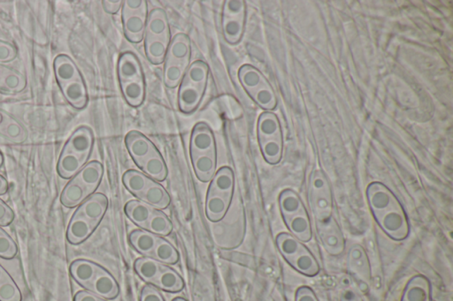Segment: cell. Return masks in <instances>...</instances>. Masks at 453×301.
Listing matches in <instances>:
<instances>
[{
	"label": "cell",
	"instance_id": "obj_27",
	"mask_svg": "<svg viewBox=\"0 0 453 301\" xmlns=\"http://www.w3.org/2000/svg\"><path fill=\"white\" fill-rule=\"evenodd\" d=\"M402 301H430V283L423 276H415L408 283Z\"/></svg>",
	"mask_w": 453,
	"mask_h": 301
},
{
	"label": "cell",
	"instance_id": "obj_12",
	"mask_svg": "<svg viewBox=\"0 0 453 301\" xmlns=\"http://www.w3.org/2000/svg\"><path fill=\"white\" fill-rule=\"evenodd\" d=\"M191 58V38L185 33L176 34L169 43L165 61L190 64Z\"/></svg>",
	"mask_w": 453,
	"mask_h": 301
},
{
	"label": "cell",
	"instance_id": "obj_40",
	"mask_svg": "<svg viewBox=\"0 0 453 301\" xmlns=\"http://www.w3.org/2000/svg\"><path fill=\"white\" fill-rule=\"evenodd\" d=\"M258 105L263 109H272L274 107V96H273L272 89L268 83H263L261 87L249 94Z\"/></svg>",
	"mask_w": 453,
	"mask_h": 301
},
{
	"label": "cell",
	"instance_id": "obj_55",
	"mask_svg": "<svg viewBox=\"0 0 453 301\" xmlns=\"http://www.w3.org/2000/svg\"><path fill=\"white\" fill-rule=\"evenodd\" d=\"M3 165H4V155H3L1 150H0V168L2 167Z\"/></svg>",
	"mask_w": 453,
	"mask_h": 301
},
{
	"label": "cell",
	"instance_id": "obj_36",
	"mask_svg": "<svg viewBox=\"0 0 453 301\" xmlns=\"http://www.w3.org/2000/svg\"><path fill=\"white\" fill-rule=\"evenodd\" d=\"M238 79L248 95L266 82V79L261 72L250 65H244L240 68L238 71Z\"/></svg>",
	"mask_w": 453,
	"mask_h": 301
},
{
	"label": "cell",
	"instance_id": "obj_32",
	"mask_svg": "<svg viewBox=\"0 0 453 301\" xmlns=\"http://www.w3.org/2000/svg\"><path fill=\"white\" fill-rule=\"evenodd\" d=\"M150 257L166 265H175L178 264L180 261L178 249L171 242L162 237L159 241L154 252H151Z\"/></svg>",
	"mask_w": 453,
	"mask_h": 301
},
{
	"label": "cell",
	"instance_id": "obj_47",
	"mask_svg": "<svg viewBox=\"0 0 453 301\" xmlns=\"http://www.w3.org/2000/svg\"><path fill=\"white\" fill-rule=\"evenodd\" d=\"M281 206L283 213H292L299 210V200L294 197H283L281 200Z\"/></svg>",
	"mask_w": 453,
	"mask_h": 301
},
{
	"label": "cell",
	"instance_id": "obj_39",
	"mask_svg": "<svg viewBox=\"0 0 453 301\" xmlns=\"http://www.w3.org/2000/svg\"><path fill=\"white\" fill-rule=\"evenodd\" d=\"M18 254V245L4 227L0 226V258L12 260Z\"/></svg>",
	"mask_w": 453,
	"mask_h": 301
},
{
	"label": "cell",
	"instance_id": "obj_7",
	"mask_svg": "<svg viewBox=\"0 0 453 301\" xmlns=\"http://www.w3.org/2000/svg\"><path fill=\"white\" fill-rule=\"evenodd\" d=\"M217 153L216 141L212 128L199 122L193 127L190 141L191 155Z\"/></svg>",
	"mask_w": 453,
	"mask_h": 301
},
{
	"label": "cell",
	"instance_id": "obj_9",
	"mask_svg": "<svg viewBox=\"0 0 453 301\" xmlns=\"http://www.w3.org/2000/svg\"><path fill=\"white\" fill-rule=\"evenodd\" d=\"M144 37L157 38L166 43H170V25L163 9L154 8L148 13Z\"/></svg>",
	"mask_w": 453,
	"mask_h": 301
},
{
	"label": "cell",
	"instance_id": "obj_37",
	"mask_svg": "<svg viewBox=\"0 0 453 301\" xmlns=\"http://www.w3.org/2000/svg\"><path fill=\"white\" fill-rule=\"evenodd\" d=\"M145 231H150L157 236L167 237L172 233L173 224L167 214L160 210H156L149 220Z\"/></svg>",
	"mask_w": 453,
	"mask_h": 301
},
{
	"label": "cell",
	"instance_id": "obj_21",
	"mask_svg": "<svg viewBox=\"0 0 453 301\" xmlns=\"http://www.w3.org/2000/svg\"><path fill=\"white\" fill-rule=\"evenodd\" d=\"M54 71L58 85L64 84L82 76L77 64L66 54L58 55L54 58Z\"/></svg>",
	"mask_w": 453,
	"mask_h": 301
},
{
	"label": "cell",
	"instance_id": "obj_34",
	"mask_svg": "<svg viewBox=\"0 0 453 301\" xmlns=\"http://www.w3.org/2000/svg\"><path fill=\"white\" fill-rule=\"evenodd\" d=\"M190 64L164 62L163 82L166 87L171 89L179 87L186 74Z\"/></svg>",
	"mask_w": 453,
	"mask_h": 301
},
{
	"label": "cell",
	"instance_id": "obj_8",
	"mask_svg": "<svg viewBox=\"0 0 453 301\" xmlns=\"http://www.w3.org/2000/svg\"><path fill=\"white\" fill-rule=\"evenodd\" d=\"M66 101L73 108L81 110L86 108L89 103L88 89L82 75L71 82L58 85Z\"/></svg>",
	"mask_w": 453,
	"mask_h": 301
},
{
	"label": "cell",
	"instance_id": "obj_13",
	"mask_svg": "<svg viewBox=\"0 0 453 301\" xmlns=\"http://www.w3.org/2000/svg\"><path fill=\"white\" fill-rule=\"evenodd\" d=\"M104 176V167L101 162L92 161L88 162L75 177V181L84 186L89 196L95 193L101 184Z\"/></svg>",
	"mask_w": 453,
	"mask_h": 301
},
{
	"label": "cell",
	"instance_id": "obj_15",
	"mask_svg": "<svg viewBox=\"0 0 453 301\" xmlns=\"http://www.w3.org/2000/svg\"><path fill=\"white\" fill-rule=\"evenodd\" d=\"M109 200L101 193H95L77 207V210L86 214L95 223L100 224L108 210Z\"/></svg>",
	"mask_w": 453,
	"mask_h": 301
},
{
	"label": "cell",
	"instance_id": "obj_49",
	"mask_svg": "<svg viewBox=\"0 0 453 301\" xmlns=\"http://www.w3.org/2000/svg\"><path fill=\"white\" fill-rule=\"evenodd\" d=\"M295 301H318L316 294L309 287H301L296 294Z\"/></svg>",
	"mask_w": 453,
	"mask_h": 301
},
{
	"label": "cell",
	"instance_id": "obj_29",
	"mask_svg": "<svg viewBox=\"0 0 453 301\" xmlns=\"http://www.w3.org/2000/svg\"><path fill=\"white\" fill-rule=\"evenodd\" d=\"M153 179L136 169H129L123 176V183L128 191L135 197H139L142 193L151 185Z\"/></svg>",
	"mask_w": 453,
	"mask_h": 301
},
{
	"label": "cell",
	"instance_id": "obj_33",
	"mask_svg": "<svg viewBox=\"0 0 453 301\" xmlns=\"http://www.w3.org/2000/svg\"><path fill=\"white\" fill-rule=\"evenodd\" d=\"M144 51L148 60L153 65L164 63L168 43L157 38L144 37Z\"/></svg>",
	"mask_w": 453,
	"mask_h": 301
},
{
	"label": "cell",
	"instance_id": "obj_43",
	"mask_svg": "<svg viewBox=\"0 0 453 301\" xmlns=\"http://www.w3.org/2000/svg\"><path fill=\"white\" fill-rule=\"evenodd\" d=\"M17 54H18V51L13 44L0 40V64L15 60Z\"/></svg>",
	"mask_w": 453,
	"mask_h": 301
},
{
	"label": "cell",
	"instance_id": "obj_17",
	"mask_svg": "<svg viewBox=\"0 0 453 301\" xmlns=\"http://www.w3.org/2000/svg\"><path fill=\"white\" fill-rule=\"evenodd\" d=\"M156 210L139 200H130L124 206V213L128 219L144 231L147 229L149 220Z\"/></svg>",
	"mask_w": 453,
	"mask_h": 301
},
{
	"label": "cell",
	"instance_id": "obj_4",
	"mask_svg": "<svg viewBox=\"0 0 453 301\" xmlns=\"http://www.w3.org/2000/svg\"><path fill=\"white\" fill-rule=\"evenodd\" d=\"M99 224L77 209L73 214L67 229V240L71 245L84 243L92 236Z\"/></svg>",
	"mask_w": 453,
	"mask_h": 301
},
{
	"label": "cell",
	"instance_id": "obj_3",
	"mask_svg": "<svg viewBox=\"0 0 453 301\" xmlns=\"http://www.w3.org/2000/svg\"><path fill=\"white\" fill-rule=\"evenodd\" d=\"M94 143L95 137L92 128L87 126L79 127L66 141L61 153L77 158L87 165Z\"/></svg>",
	"mask_w": 453,
	"mask_h": 301
},
{
	"label": "cell",
	"instance_id": "obj_51",
	"mask_svg": "<svg viewBox=\"0 0 453 301\" xmlns=\"http://www.w3.org/2000/svg\"><path fill=\"white\" fill-rule=\"evenodd\" d=\"M8 182L4 176L0 174V196H5L8 192Z\"/></svg>",
	"mask_w": 453,
	"mask_h": 301
},
{
	"label": "cell",
	"instance_id": "obj_16",
	"mask_svg": "<svg viewBox=\"0 0 453 301\" xmlns=\"http://www.w3.org/2000/svg\"><path fill=\"white\" fill-rule=\"evenodd\" d=\"M151 286L164 292L178 293L185 288V283L178 271L164 264Z\"/></svg>",
	"mask_w": 453,
	"mask_h": 301
},
{
	"label": "cell",
	"instance_id": "obj_53",
	"mask_svg": "<svg viewBox=\"0 0 453 301\" xmlns=\"http://www.w3.org/2000/svg\"><path fill=\"white\" fill-rule=\"evenodd\" d=\"M342 301H362L359 297L356 295L354 293L351 292V290H349V292H347L345 293V295L343 296V300Z\"/></svg>",
	"mask_w": 453,
	"mask_h": 301
},
{
	"label": "cell",
	"instance_id": "obj_5",
	"mask_svg": "<svg viewBox=\"0 0 453 301\" xmlns=\"http://www.w3.org/2000/svg\"><path fill=\"white\" fill-rule=\"evenodd\" d=\"M125 145L128 152L138 168H140L144 161L158 150L147 136L135 130L126 134Z\"/></svg>",
	"mask_w": 453,
	"mask_h": 301
},
{
	"label": "cell",
	"instance_id": "obj_2",
	"mask_svg": "<svg viewBox=\"0 0 453 301\" xmlns=\"http://www.w3.org/2000/svg\"><path fill=\"white\" fill-rule=\"evenodd\" d=\"M247 18V6L243 0H227L224 2L221 30L225 41L236 46L243 38Z\"/></svg>",
	"mask_w": 453,
	"mask_h": 301
},
{
	"label": "cell",
	"instance_id": "obj_18",
	"mask_svg": "<svg viewBox=\"0 0 453 301\" xmlns=\"http://www.w3.org/2000/svg\"><path fill=\"white\" fill-rule=\"evenodd\" d=\"M191 160L199 181L207 183L212 181L216 174L217 153L191 155Z\"/></svg>",
	"mask_w": 453,
	"mask_h": 301
},
{
	"label": "cell",
	"instance_id": "obj_1",
	"mask_svg": "<svg viewBox=\"0 0 453 301\" xmlns=\"http://www.w3.org/2000/svg\"><path fill=\"white\" fill-rule=\"evenodd\" d=\"M72 278L79 286L106 300H115L120 294L119 283L101 265L86 259H77L69 268Z\"/></svg>",
	"mask_w": 453,
	"mask_h": 301
},
{
	"label": "cell",
	"instance_id": "obj_38",
	"mask_svg": "<svg viewBox=\"0 0 453 301\" xmlns=\"http://www.w3.org/2000/svg\"><path fill=\"white\" fill-rule=\"evenodd\" d=\"M290 264L297 271L302 273L304 275L313 276L319 272V265H318L316 259L309 252L307 254H301L290 262Z\"/></svg>",
	"mask_w": 453,
	"mask_h": 301
},
{
	"label": "cell",
	"instance_id": "obj_10",
	"mask_svg": "<svg viewBox=\"0 0 453 301\" xmlns=\"http://www.w3.org/2000/svg\"><path fill=\"white\" fill-rule=\"evenodd\" d=\"M117 76L120 84L144 78L143 67L136 54L130 51L120 54L117 64Z\"/></svg>",
	"mask_w": 453,
	"mask_h": 301
},
{
	"label": "cell",
	"instance_id": "obj_42",
	"mask_svg": "<svg viewBox=\"0 0 453 301\" xmlns=\"http://www.w3.org/2000/svg\"><path fill=\"white\" fill-rule=\"evenodd\" d=\"M290 230L299 236L301 240L305 241V235L310 238V227L309 221L303 217H296L290 224Z\"/></svg>",
	"mask_w": 453,
	"mask_h": 301
},
{
	"label": "cell",
	"instance_id": "obj_41",
	"mask_svg": "<svg viewBox=\"0 0 453 301\" xmlns=\"http://www.w3.org/2000/svg\"><path fill=\"white\" fill-rule=\"evenodd\" d=\"M278 245L280 251L283 256H292L299 250V244L292 238L287 236L286 234H281L278 238Z\"/></svg>",
	"mask_w": 453,
	"mask_h": 301
},
{
	"label": "cell",
	"instance_id": "obj_48",
	"mask_svg": "<svg viewBox=\"0 0 453 301\" xmlns=\"http://www.w3.org/2000/svg\"><path fill=\"white\" fill-rule=\"evenodd\" d=\"M123 1L122 0H115V1L105 0V1H102L104 11L108 13V15H116L123 8Z\"/></svg>",
	"mask_w": 453,
	"mask_h": 301
},
{
	"label": "cell",
	"instance_id": "obj_30",
	"mask_svg": "<svg viewBox=\"0 0 453 301\" xmlns=\"http://www.w3.org/2000/svg\"><path fill=\"white\" fill-rule=\"evenodd\" d=\"M209 67L205 61L197 60L189 65L182 81L202 89H206L209 83Z\"/></svg>",
	"mask_w": 453,
	"mask_h": 301
},
{
	"label": "cell",
	"instance_id": "obj_26",
	"mask_svg": "<svg viewBox=\"0 0 453 301\" xmlns=\"http://www.w3.org/2000/svg\"><path fill=\"white\" fill-rule=\"evenodd\" d=\"M27 87V79L22 72L11 68L6 67L0 79V91L17 94L24 91Z\"/></svg>",
	"mask_w": 453,
	"mask_h": 301
},
{
	"label": "cell",
	"instance_id": "obj_25",
	"mask_svg": "<svg viewBox=\"0 0 453 301\" xmlns=\"http://www.w3.org/2000/svg\"><path fill=\"white\" fill-rule=\"evenodd\" d=\"M89 196L84 186L72 178L62 190L60 200L65 207L73 209L80 205Z\"/></svg>",
	"mask_w": 453,
	"mask_h": 301
},
{
	"label": "cell",
	"instance_id": "obj_44",
	"mask_svg": "<svg viewBox=\"0 0 453 301\" xmlns=\"http://www.w3.org/2000/svg\"><path fill=\"white\" fill-rule=\"evenodd\" d=\"M383 224L385 230L390 231V233H394V231H399L404 226V219L399 214H389L383 217Z\"/></svg>",
	"mask_w": 453,
	"mask_h": 301
},
{
	"label": "cell",
	"instance_id": "obj_22",
	"mask_svg": "<svg viewBox=\"0 0 453 301\" xmlns=\"http://www.w3.org/2000/svg\"><path fill=\"white\" fill-rule=\"evenodd\" d=\"M235 189V174L229 166L218 169L214 174L207 192L220 193L225 196L233 197Z\"/></svg>",
	"mask_w": 453,
	"mask_h": 301
},
{
	"label": "cell",
	"instance_id": "obj_35",
	"mask_svg": "<svg viewBox=\"0 0 453 301\" xmlns=\"http://www.w3.org/2000/svg\"><path fill=\"white\" fill-rule=\"evenodd\" d=\"M0 136L13 143L23 144L29 137V133L23 124L11 115L5 126L0 129Z\"/></svg>",
	"mask_w": 453,
	"mask_h": 301
},
{
	"label": "cell",
	"instance_id": "obj_50",
	"mask_svg": "<svg viewBox=\"0 0 453 301\" xmlns=\"http://www.w3.org/2000/svg\"><path fill=\"white\" fill-rule=\"evenodd\" d=\"M74 301H107L103 297L97 296L88 290H79L74 297Z\"/></svg>",
	"mask_w": 453,
	"mask_h": 301
},
{
	"label": "cell",
	"instance_id": "obj_52",
	"mask_svg": "<svg viewBox=\"0 0 453 301\" xmlns=\"http://www.w3.org/2000/svg\"><path fill=\"white\" fill-rule=\"evenodd\" d=\"M10 114L5 112L2 109H0V129L5 126L6 123L8 122V120L10 117Z\"/></svg>",
	"mask_w": 453,
	"mask_h": 301
},
{
	"label": "cell",
	"instance_id": "obj_46",
	"mask_svg": "<svg viewBox=\"0 0 453 301\" xmlns=\"http://www.w3.org/2000/svg\"><path fill=\"white\" fill-rule=\"evenodd\" d=\"M140 301H166L160 290L153 286L143 287L140 294Z\"/></svg>",
	"mask_w": 453,
	"mask_h": 301
},
{
	"label": "cell",
	"instance_id": "obj_6",
	"mask_svg": "<svg viewBox=\"0 0 453 301\" xmlns=\"http://www.w3.org/2000/svg\"><path fill=\"white\" fill-rule=\"evenodd\" d=\"M148 13V8L138 12L122 8L124 36L130 43L139 44L144 40Z\"/></svg>",
	"mask_w": 453,
	"mask_h": 301
},
{
	"label": "cell",
	"instance_id": "obj_19",
	"mask_svg": "<svg viewBox=\"0 0 453 301\" xmlns=\"http://www.w3.org/2000/svg\"><path fill=\"white\" fill-rule=\"evenodd\" d=\"M161 238L150 231L137 229L130 233L129 242L138 254L143 255L144 257H150Z\"/></svg>",
	"mask_w": 453,
	"mask_h": 301
},
{
	"label": "cell",
	"instance_id": "obj_31",
	"mask_svg": "<svg viewBox=\"0 0 453 301\" xmlns=\"http://www.w3.org/2000/svg\"><path fill=\"white\" fill-rule=\"evenodd\" d=\"M0 301H23V294L15 279L0 264Z\"/></svg>",
	"mask_w": 453,
	"mask_h": 301
},
{
	"label": "cell",
	"instance_id": "obj_45",
	"mask_svg": "<svg viewBox=\"0 0 453 301\" xmlns=\"http://www.w3.org/2000/svg\"><path fill=\"white\" fill-rule=\"evenodd\" d=\"M15 219V214L8 203L0 198V226L8 227Z\"/></svg>",
	"mask_w": 453,
	"mask_h": 301
},
{
	"label": "cell",
	"instance_id": "obj_54",
	"mask_svg": "<svg viewBox=\"0 0 453 301\" xmlns=\"http://www.w3.org/2000/svg\"><path fill=\"white\" fill-rule=\"evenodd\" d=\"M6 68V65L0 64V79H1L3 74H4Z\"/></svg>",
	"mask_w": 453,
	"mask_h": 301
},
{
	"label": "cell",
	"instance_id": "obj_20",
	"mask_svg": "<svg viewBox=\"0 0 453 301\" xmlns=\"http://www.w3.org/2000/svg\"><path fill=\"white\" fill-rule=\"evenodd\" d=\"M137 199L160 210L168 209L171 203V197L167 190L160 183L154 181Z\"/></svg>",
	"mask_w": 453,
	"mask_h": 301
},
{
	"label": "cell",
	"instance_id": "obj_56",
	"mask_svg": "<svg viewBox=\"0 0 453 301\" xmlns=\"http://www.w3.org/2000/svg\"><path fill=\"white\" fill-rule=\"evenodd\" d=\"M172 301H188V300H185V297H175V299L173 300Z\"/></svg>",
	"mask_w": 453,
	"mask_h": 301
},
{
	"label": "cell",
	"instance_id": "obj_14",
	"mask_svg": "<svg viewBox=\"0 0 453 301\" xmlns=\"http://www.w3.org/2000/svg\"><path fill=\"white\" fill-rule=\"evenodd\" d=\"M233 197L207 192L206 198V219L212 223L223 220L230 210Z\"/></svg>",
	"mask_w": 453,
	"mask_h": 301
},
{
	"label": "cell",
	"instance_id": "obj_28",
	"mask_svg": "<svg viewBox=\"0 0 453 301\" xmlns=\"http://www.w3.org/2000/svg\"><path fill=\"white\" fill-rule=\"evenodd\" d=\"M163 264L151 257L138 258L134 264V271L137 275L148 285H153Z\"/></svg>",
	"mask_w": 453,
	"mask_h": 301
},
{
	"label": "cell",
	"instance_id": "obj_23",
	"mask_svg": "<svg viewBox=\"0 0 453 301\" xmlns=\"http://www.w3.org/2000/svg\"><path fill=\"white\" fill-rule=\"evenodd\" d=\"M120 91L128 105L137 108L143 105L147 96V83L145 77L135 81L120 83Z\"/></svg>",
	"mask_w": 453,
	"mask_h": 301
},
{
	"label": "cell",
	"instance_id": "obj_11",
	"mask_svg": "<svg viewBox=\"0 0 453 301\" xmlns=\"http://www.w3.org/2000/svg\"><path fill=\"white\" fill-rule=\"evenodd\" d=\"M206 89L195 87L189 82L182 81L179 86L178 108L182 113L190 114L195 112L202 103Z\"/></svg>",
	"mask_w": 453,
	"mask_h": 301
},
{
	"label": "cell",
	"instance_id": "obj_24",
	"mask_svg": "<svg viewBox=\"0 0 453 301\" xmlns=\"http://www.w3.org/2000/svg\"><path fill=\"white\" fill-rule=\"evenodd\" d=\"M139 169L149 178L159 183L166 181L168 178V166L159 150L149 157Z\"/></svg>",
	"mask_w": 453,
	"mask_h": 301
}]
</instances>
